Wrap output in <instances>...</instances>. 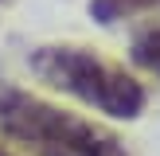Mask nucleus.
Instances as JSON below:
<instances>
[{
	"label": "nucleus",
	"instance_id": "nucleus-1",
	"mask_svg": "<svg viewBox=\"0 0 160 156\" xmlns=\"http://www.w3.org/2000/svg\"><path fill=\"white\" fill-rule=\"evenodd\" d=\"M0 137L16 140L31 156H125V144L106 125H94L4 82H0Z\"/></svg>",
	"mask_w": 160,
	"mask_h": 156
},
{
	"label": "nucleus",
	"instance_id": "nucleus-2",
	"mask_svg": "<svg viewBox=\"0 0 160 156\" xmlns=\"http://www.w3.org/2000/svg\"><path fill=\"white\" fill-rule=\"evenodd\" d=\"M28 62L35 70V78H43L47 86L86 101V105H94L98 113L133 121L145 109V86L125 66L98 59L86 47H62V43L35 47Z\"/></svg>",
	"mask_w": 160,
	"mask_h": 156
},
{
	"label": "nucleus",
	"instance_id": "nucleus-3",
	"mask_svg": "<svg viewBox=\"0 0 160 156\" xmlns=\"http://www.w3.org/2000/svg\"><path fill=\"white\" fill-rule=\"evenodd\" d=\"M160 0H90V16L98 23H117L129 20V16H141L148 8H156Z\"/></svg>",
	"mask_w": 160,
	"mask_h": 156
},
{
	"label": "nucleus",
	"instance_id": "nucleus-4",
	"mask_svg": "<svg viewBox=\"0 0 160 156\" xmlns=\"http://www.w3.org/2000/svg\"><path fill=\"white\" fill-rule=\"evenodd\" d=\"M129 55H133V62H137L141 70H148V74H160V27L141 31V35L133 39Z\"/></svg>",
	"mask_w": 160,
	"mask_h": 156
},
{
	"label": "nucleus",
	"instance_id": "nucleus-5",
	"mask_svg": "<svg viewBox=\"0 0 160 156\" xmlns=\"http://www.w3.org/2000/svg\"><path fill=\"white\" fill-rule=\"evenodd\" d=\"M0 156H12V152H4V148H0Z\"/></svg>",
	"mask_w": 160,
	"mask_h": 156
}]
</instances>
